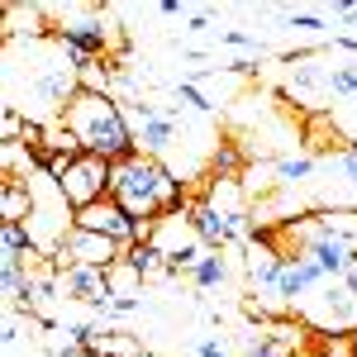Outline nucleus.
I'll return each instance as SVG.
<instances>
[{
    "label": "nucleus",
    "instance_id": "f257e3e1",
    "mask_svg": "<svg viewBox=\"0 0 357 357\" xmlns=\"http://www.w3.org/2000/svg\"><path fill=\"white\" fill-rule=\"evenodd\" d=\"M110 195L134 215V220H162V215H181V210L191 205L186 186H181L158 158H148V153H129L124 162H114Z\"/></svg>",
    "mask_w": 357,
    "mask_h": 357
},
{
    "label": "nucleus",
    "instance_id": "f03ea898",
    "mask_svg": "<svg viewBox=\"0 0 357 357\" xmlns=\"http://www.w3.org/2000/svg\"><path fill=\"white\" fill-rule=\"evenodd\" d=\"M62 124L77 134L91 158H105V162H124L129 153H138V138L124 119V105L114 96H91V91H77L72 105L62 110Z\"/></svg>",
    "mask_w": 357,
    "mask_h": 357
},
{
    "label": "nucleus",
    "instance_id": "7ed1b4c3",
    "mask_svg": "<svg viewBox=\"0 0 357 357\" xmlns=\"http://www.w3.org/2000/svg\"><path fill=\"white\" fill-rule=\"evenodd\" d=\"M110 172H114V162L82 153V158L72 162V172H67L57 186H62V195H67V205H72V210H91V205L110 200Z\"/></svg>",
    "mask_w": 357,
    "mask_h": 357
},
{
    "label": "nucleus",
    "instance_id": "20e7f679",
    "mask_svg": "<svg viewBox=\"0 0 357 357\" xmlns=\"http://www.w3.org/2000/svg\"><path fill=\"white\" fill-rule=\"evenodd\" d=\"M57 272L62 267H100V272H110L114 262H124V248L114 243V238H100V234H86V229H72L67 234V243L57 248Z\"/></svg>",
    "mask_w": 357,
    "mask_h": 357
},
{
    "label": "nucleus",
    "instance_id": "39448f33",
    "mask_svg": "<svg viewBox=\"0 0 357 357\" xmlns=\"http://www.w3.org/2000/svg\"><path fill=\"white\" fill-rule=\"evenodd\" d=\"M186 220H191L195 238H200V243L210 248V252H220V248L229 243V238H234V234H238V229H234V224L224 220V215H220V210H215V205H210V200H205V195H200V200H191V205H186Z\"/></svg>",
    "mask_w": 357,
    "mask_h": 357
},
{
    "label": "nucleus",
    "instance_id": "423d86ee",
    "mask_svg": "<svg viewBox=\"0 0 357 357\" xmlns=\"http://www.w3.org/2000/svg\"><path fill=\"white\" fill-rule=\"evenodd\" d=\"M33 220V186L29 181H0V224Z\"/></svg>",
    "mask_w": 357,
    "mask_h": 357
},
{
    "label": "nucleus",
    "instance_id": "0eeeda50",
    "mask_svg": "<svg viewBox=\"0 0 357 357\" xmlns=\"http://www.w3.org/2000/svg\"><path fill=\"white\" fill-rule=\"evenodd\" d=\"M91 353L96 357H143L148 348L138 343L134 333H124V329H96V338H91Z\"/></svg>",
    "mask_w": 357,
    "mask_h": 357
},
{
    "label": "nucleus",
    "instance_id": "6e6552de",
    "mask_svg": "<svg viewBox=\"0 0 357 357\" xmlns=\"http://www.w3.org/2000/svg\"><path fill=\"white\" fill-rule=\"evenodd\" d=\"M172 134H176V119L172 114H158V119H148L143 129H134L138 138V153H148V158H158L167 143H172Z\"/></svg>",
    "mask_w": 357,
    "mask_h": 357
},
{
    "label": "nucleus",
    "instance_id": "1a4fd4ad",
    "mask_svg": "<svg viewBox=\"0 0 357 357\" xmlns=\"http://www.w3.org/2000/svg\"><path fill=\"white\" fill-rule=\"evenodd\" d=\"M143 281H148V276L138 272L129 257H124V262H114V267H110V305H114V301H138Z\"/></svg>",
    "mask_w": 357,
    "mask_h": 357
},
{
    "label": "nucleus",
    "instance_id": "9d476101",
    "mask_svg": "<svg viewBox=\"0 0 357 357\" xmlns=\"http://www.w3.org/2000/svg\"><path fill=\"white\" fill-rule=\"evenodd\" d=\"M314 357H357V333H314Z\"/></svg>",
    "mask_w": 357,
    "mask_h": 357
},
{
    "label": "nucleus",
    "instance_id": "9b49d317",
    "mask_svg": "<svg viewBox=\"0 0 357 357\" xmlns=\"http://www.w3.org/2000/svg\"><path fill=\"white\" fill-rule=\"evenodd\" d=\"M124 257H129V262H134L143 276H167V252H162L158 243H134Z\"/></svg>",
    "mask_w": 357,
    "mask_h": 357
},
{
    "label": "nucleus",
    "instance_id": "f8f14e48",
    "mask_svg": "<svg viewBox=\"0 0 357 357\" xmlns=\"http://www.w3.org/2000/svg\"><path fill=\"white\" fill-rule=\"evenodd\" d=\"M224 276H229V267H224V257H220V252H205V257H200V267L191 272V281L200 286V291H210V286H220Z\"/></svg>",
    "mask_w": 357,
    "mask_h": 357
},
{
    "label": "nucleus",
    "instance_id": "ddd939ff",
    "mask_svg": "<svg viewBox=\"0 0 357 357\" xmlns=\"http://www.w3.org/2000/svg\"><path fill=\"white\" fill-rule=\"evenodd\" d=\"M29 129H33V119H29L20 105H5V119H0V138H5V143H24Z\"/></svg>",
    "mask_w": 357,
    "mask_h": 357
},
{
    "label": "nucleus",
    "instance_id": "4468645a",
    "mask_svg": "<svg viewBox=\"0 0 357 357\" xmlns=\"http://www.w3.org/2000/svg\"><path fill=\"white\" fill-rule=\"evenodd\" d=\"M243 357H291L286 348H276L267 333L257 329V333H248V343H243Z\"/></svg>",
    "mask_w": 357,
    "mask_h": 357
},
{
    "label": "nucleus",
    "instance_id": "2eb2a0df",
    "mask_svg": "<svg viewBox=\"0 0 357 357\" xmlns=\"http://www.w3.org/2000/svg\"><path fill=\"white\" fill-rule=\"evenodd\" d=\"M310 172H314V158H281L276 162V176L281 181H305Z\"/></svg>",
    "mask_w": 357,
    "mask_h": 357
},
{
    "label": "nucleus",
    "instance_id": "dca6fc26",
    "mask_svg": "<svg viewBox=\"0 0 357 357\" xmlns=\"http://www.w3.org/2000/svg\"><path fill=\"white\" fill-rule=\"evenodd\" d=\"M324 86H329L333 96H357V67H338V72H329Z\"/></svg>",
    "mask_w": 357,
    "mask_h": 357
},
{
    "label": "nucleus",
    "instance_id": "f3484780",
    "mask_svg": "<svg viewBox=\"0 0 357 357\" xmlns=\"http://www.w3.org/2000/svg\"><path fill=\"white\" fill-rule=\"evenodd\" d=\"M176 100H186L195 114H210V110H215V105L200 96V86H195V82H181V86H176Z\"/></svg>",
    "mask_w": 357,
    "mask_h": 357
},
{
    "label": "nucleus",
    "instance_id": "a211bd4d",
    "mask_svg": "<svg viewBox=\"0 0 357 357\" xmlns=\"http://www.w3.org/2000/svg\"><path fill=\"white\" fill-rule=\"evenodd\" d=\"M195 357H229V348H224L220 338H205V343L195 348Z\"/></svg>",
    "mask_w": 357,
    "mask_h": 357
},
{
    "label": "nucleus",
    "instance_id": "6ab92c4d",
    "mask_svg": "<svg viewBox=\"0 0 357 357\" xmlns=\"http://www.w3.org/2000/svg\"><path fill=\"white\" fill-rule=\"evenodd\" d=\"M291 29H324V20H314V15H286Z\"/></svg>",
    "mask_w": 357,
    "mask_h": 357
},
{
    "label": "nucleus",
    "instance_id": "aec40b11",
    "mask_svg": "<svg viewBox=\"0 0 357 357\" xmlns=\"http://www.w3.org/2000/svg\"><path fill=\"white\" fill-rule=\"evenodd\" d=\"M224 43H234V48H257V38H248V33H238V29H229Z\"/></svg>",
    "mask_w": 357,
    "mask_h": 357
},
{
    "label": "nucleus",
    "instance_id": "412c9836",
    "mask_svg": "<svg viewBox=\"0 0 357 357\" xmlns=\"http://www.w3.org/2000/svg\"><path fill=\"white\" fill-rule=\"evenodd\" d=\"M343 286H348V291H353V296H357V257H353V267L343 272Z\"/></svg>",
    "mask_w": 357,
    "mask_h": 357
},
{
    "label": "nucleus",
    "instance_id": "4be33fe9",
    "mask_svg": "<svg viewBox=\"0 0 357 357\" xmlns=\"http://www.w3.org/2000/svg\"><path fill=\"white\" fill-rule=\"evenodd\" d=\"M338 162H343V172H348V176H353V181H357V158H353V153H343Z\"/></svg>",
    "mask_w": 357,
    "mask_h": 357
},
{
    "label": "nucleus",
    "instance_id": "5701e85b",
    "mask_svg": "<svg viewBox=\"0 0 357 357\" xmlns=\"http://www.w3.org/2000/svg\"><path fill=\"white\" fill-rule=\"evenodd\" d=\"M348 153H353V158H357V143H353V148H348Z\"/></svg>",
    "mask_w": 357,
    "mask_h": 357
},
{
    "label": "nucleus",
    "instance_id": "b1692460",
    "mask_svg": "<svg viewBox=\"0 0 357 357\" xmlns=\"http://www.w3.org/2000/svg\"><path fill=\"white\" fill-rule=\"evenodd\" d=\"M143 357H158V353H143Z\"/></svg>",
    "mask_w": 357,
    "mask_h": 357
},
{
    "label": "nucleus",
    "instance_id": "393cba45",
    "mask_svg": "<svg viewBox=\"0 0 357 357\" xmlns=\"http://www.w3.org/2000/svg\"><path fill=\"white\" fill-rule=\"evenodd\" d=\"M305 357H314V353H305Z\"/></svg>",
    "mask_w": 357,
    "mask_h": 357
}]
</instances>
